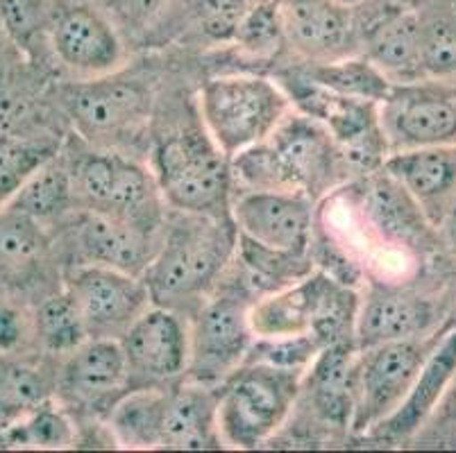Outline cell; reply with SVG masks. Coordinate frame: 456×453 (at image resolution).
I'll return each instance as SVG.
<instances>
[{
	"mask_svg": "<svg viewBox=\"0 0 456 453\" xmlns=\"http://www.w3.org/2000/svg\"><path fill=\"white\" fill-rule=\"evenodd\" d=\"M236 236L232 218L168 209L159 247L143 272L152 302L191 318L234 263Z\"/></svg>",
	"mask_w": 456,
	"mask_h": 453,
	"instance_id": "obj_1",
	"label": "cell"
},
{
	"mask_svg": "<svg viewBox=\"0 0 456 453\" xmlns=\"http://www.w3.org/2000/svg\"><path fill=\"white\" fill-rule=\"evenodd\" d=\"M53 93L69 132L94 148L134 157L139 141L152 134L155 85L141 75H127L126 69L102 77L60 82Z\"/></svg>",
	"mask_w": 456,
	"mask_h": 453,
	"instance_id": "obj_2",
	"label": "cell"
},
{
	"mask_svg": "<svg viewBox=\"0 0 456 453\" xmlns=\"http://www.w3.org/2000/svg\"><path fill=\"white\" fill-rule=\"evenodd\" d=\"M148 152V166L168 209L232 218V159L205 130L200 114L196 123H175L155 132Z\"/></svg>",
	"mask_w": 456,
	"mask_h": 453,
	"instance_id": "obj_3",
	"label": "cell"
},
{
	"mask_svg": "<svg viewBox=\"0 0 456 453\" xmlns=\"http://www.w3.org/2000/svg\"><path fill=\"white\" fill-rule=\"evenodd\" d=\"M66 148L73 161L80 209L121 215L146 230H164L168 205L151 166L114 150L94 148L70 132Z\"/></svg>",
	"mask_w": 456,
	"mask_h": 453,
	"instance_id": "obj_4",
	"label": "cell"
},
{
	"mask_svg": "<svg viewBox=\"0 0 456 453\" xmlns=\"http://www.w3.org/2000/svg\"><path fill=\"white\" fill-rule=\"evenodd\" d=\"M205 130L227 157L264 143L291 114V100L275 77L250 70L216 73L196 98Z\"/></svg>",
	"mask_w": 456,
	"mask_h": 453,
	"instance_id": "obj_5",
	"label": "cell"
},
{
	"mask_svg": "<svg viewBox=\"0 0 456 453\" xmlns=\"http://www.w3.org/2000/svg\"><path fill=\"white\" fill-rule=\"evenodd\" d=\"M306 369L246 360L218 385V431L225 449L252 451L273 442L296 409Z\"/></svg>",
	"mask_w": 456,
	"mask_h": 453,
	"instance_id": "obj_6",
	"label": "cell"
},
{
	"mask_svg": "<svg viewBox=\"0 0 456 453\" xmlns=\"http://www.w3.org/2000/svg\"><path fill=\"white\" fill-rule=\"evenodd\" d=\"M359 288L314 270L289 288L261 295L252 306L255 338L314 336L322 347L354 343Z\"/></svg>",
	"mask_w": 456,
	"mask_h": 453,
	"instance_id": "obj_7",
	"label": "cell"
},
{
	"mask_svg": "<svg viewBox=\"0 0 456 453\" xmlns=\"http://www.w3.org/2000/svg\"><path fill=\"white\" fill-rule=\"evenodd\" d=\"M256 299L232 263L221 284L189 318V369L184 379L221 385L246 363L255 343L250 313Z\"/></svg>",
	"mask_w": 456,
	"mask_h": 453,
	"instance_id": "obj_8",
	"label": "cell"
},
{
	"mask_svg": "<svg viewBox=\"0 0 456 453\" xmlns=\"http://www.w3.org/2000/svg\"><path fill=\"white\" fill-rule=\"evenodd\" d=\"M443 331L445 327L420 338L391 340L356 349L352 440L363 438L388 415L395 413L441 340Z\"/></svg>",
	"mask_w": 456,
	"mask_h": 453,
	"instance_id": "obj_9",
	"label": "cell"
},
{
	"mask_svg": "<svg viewBox=\"0 0 456 453\" xmlns=\"http://www.w3.org/2000/svg\"><path fill=\"white\" fill-rule=\"evenodd\" d=\"M354 360V343H336L322 349L302 376L296 409L284 429L293 424L305 442L352 440Z\"/></svg>",
	"mask_w": 456,
	"mask_h": 453,
	"instance_id": "obj_10",
	"label": "cell"
},
{
	"mask_svg": "<svg viewBox=\"0 0 456 453\" xmlns=\"http://www.w3.org/2000/svg\"><path fill=\"white\" fill-rule=\"evenodd\" d=\"M161 231L146 230L121 215L77 209L55 231V239L64 270L70 265H102L143 277L159 247Z\"/></svg>",
	"mask_w": 456,
	"mask_h": 453,
	"instance_id": "obj_11",
	"label": "cell"
},
{
	"mask_svg": "<svg viewBox=\"0 0 456 453\" xmlns=\"http://www.w3.org/2000/svg\"><path fill=\"white\" fill-rule=\"evenodd\" d=\"M447 327L445 299L409 281L366 277L359 288L354 322L356 349L391 340L420 338Z\"/></svg>",
	"mask_w": 456,
	"mask_h": 453,
	"instance_id": "obj_12",
	"label": "cell"
},
{
	"mask_svg": "<svg viewBox=\"0 0 456 453\" xmlns=\"http://www.w3.org/2000/svg\"><path fill=\"white\" fill-rule=\"evenodd\" d=\"M275 159L281 189L305 193L321 202L331 190L350 184L341 148L318 120L291 109L266 139Z\"/></svg>",
	"mask_w": 456,
	"mask_h": 453,
	"instance_id": "obj_13",
	"label": "cell"
},
{
	"mask_svg": "<svg viewBox=\"0 0 456 453\" xmlns=\"http://www.w3.org/2000/svg\"><path fill=\"white\" fill-rule=\"evenodd\" d=\"M51 60L70 80H89L126 69L121 28L94 0H66L53 23Z\"/></svg>",
	"mask_w": 456,
	"mask_h": 453,
	"instance_id": "obj_14",
	"label": "cell"
},
{
	"mask_svg": "<svg viewBox=\"0 0 456 453\" xmlns=\"http://www.w3.org/2000/svg\"><path fill=\"white\" fill-rule=\"evenodd\" d=\"M126 392V354L118 340L89 338L57 360L55 399L77 426L105 422L111 406Z\"/></svg>",
	"mask_w": 456,
	"mask_h": 453,
	"instance_id": "obj_15",
	"label": "cell"
},
{
	"mask_svg": "<svg viewBox=\"0 0 456 453\" xmlns=\"http://www.w3.org/2000/svg\"><path fill=\"white\" fill-rule=\"evenodd\" d=\"M346 186L354 198L363 224L381 245L404 249L422 259L443 252L436 224L431 222L418 199L387 170L379 168Z\"/></svg>",
	"mask_w": 456,
	"mask_h": 453,
	"instance_id": "obj_16",
	"label": "cell"
},
{
	"mask_svg": "<svg viewBox=\"0 0 456 453\" xmlns=\"http://www.w3.org/2000/svg\"><path fill=\"white\" fill-rule=\"evenodd\" d=\"M64 288L76 299L89 338L121 340L155 302L143 277L102 265H70Z\"/></svg>",
	"mask_w": 456,
	"mask_h": 453,
	"instance_id": "obj_17",
	"label": "cell"
},
{
	"mask_svg": "<svg viewBox=\"0 0 456 453\" xmlns=\"http://www.w3.org/2000/svg\"><path fill=\"white\" fill-rule=\"evenodd\" d=\"M130 390L171 388L189 369V318L152 304L121 340Z\"/></svg>",
	"mask_w": 456,
	"mask_h": 453,
	"instance_id": "obj_18",
	"label": "cell"
},
{
	"mask_svg": "<svg viewBox=\"0 0 456 453\" xmlns=\"http://www.w3.org/2000/svg\"><path fill=\"white\" fill-rule=\"evenodd\" d=\"M64 286V261L55 231L12 206L0 209V295L35 288L39 297Z\"/></svg>",
	"mask_w": 456,
	"mask_h": 453,
	"instance_id": "obj_19",
	"label": "cell"
},
{
	"mask_svg": "<svg viewBox=\"0 0 456 453\" xmlns=\"http://www.w3.org/2000/svg\"><path fill=\"white\" fill-rule=\"evenodd\" d=\"M379 120L391 152L456 145V89L429 80L395 85Z\"/></svg>",
	"mask_w": 456,
	"mask_h": 453,
	"instance_id": "obj_20",
	"label": "cell"
},
{
	"mask_svg": "<svg viewBox=\"0 0 456 453\" xmlns=\"http://www.w3.org/2000/svg\"><path fill=\"white\" fill-rule=\"evenodd\" d=\"M256 0H171L146 30L139 44L148 50L180 48L214 53L227 48L246 12Z\"/></svg>",
	"mask_w": 456,
	"mask_h": 453,
	"instance_id": "obj_21",
	"label": "cell"
},
{
	"mask_svg": "<svg viewBox=\"0 0 456 453\" xmlns=\"http://www.w3.org/2000/svg\"><path fill=\"white\" fill-rule=\"evenodd\" d=\"M318 202L296 190H243L232 199L236 231L273 249L309 255Z\"/></svg>",
	"mask_w": 456,
	"mask_h": 453,
	"instance_id": "obj_22",
	"label": "cell"
},
{
	"mask_svg": "<svg viewBox=\"0 0 456 453\" xmlns=\"http://www.w3.org/2000/svg\"><path fill=\"white\" fill-rule=\"evenodd\" d=\"M362 53L393 85L427 80L420 53V14L395 0H366L354 7Z\"/></svg>",
	"mask_w": 456,
	"mask_h": 453,
	"instance_id": "obj_23",
	"label": "cell"
},
{
	"mask_svg": "<svg viewBox=\"0 0 456 453\" xmlns=\"http://www.w3.org/2000/svg\"><path fill=\"white\" fill-rule=\"evenodd\" d=\"M289 53L297 61H334L362 53L354 7L334 0H280Z\"/></svg>",
	"mask_w": 456,
	"mask_h": 453,
	"instance_id": "obj_24",
	"label": "cell"
},
{
	"mask_svg": "<svg viewBox=\"0 0 456 453\" xmlns=\"http://www.w3.org/2000/svg\"><path fill=\"white\" fill-rule=\"evenodd\" d=\"M456 379V327H445L441 340L422 365L411 390L402 399L395 413L356 442H375L381 447H406L422 424L441 404L443 394Z\"/></svg>",
	"mask_w": 456,
	"mask_h": 453,
	"instance_id": "obj_25",
	"label": "cell"
},
{
	"mask_svg": "<svg viewBox=\"0 0 456 453\" xmlns=\"http://www.w3.org/2000/svg\"><path fill=\"white\" fill-rule=\"evenodd\" d=\"M157 449H171V451L225 449L218 431V385L184 379L168 388Z\"/></svg>",
	"mask_w": 456,
	"mask_h": 453,
	"instance_id": "obj_26",
	"label": "cell"
},
{
	"mask_svg": "<svg viewBox=\"0 0 456 453\" xmlns=\"http://www.w3.org/2000/svg\"><path fill=\"white\" fill-rule=\"evenodd\" d=\"M384 170L418 199L434 224L456 202V145L397 150Z\"/></svg>",
	"mask_w": 456,
	"mask_h": 453,
	"instance_id": "obj_27",
	"label": "cell"
},
{
	"mask_svg": "<svg viewBox=\"0 0 456 453\" xmlns=\"http://www.w3.org/2000/svg\"><path fill=\"white\" fill-rule=\"evenodd\" d=\"M5 206L30 215L51 231H57L70 215L76 214L77 195L76 177H73V161L66 148V141L51 159H45L35 173L23 182L14 198Z\"/></svg>",
	"mask_w": 456,
	"mask_h": 453,
	"instance_id": "obj_28",
	"label": "cell"
},
{
	"mask_svg": "<svg viewBox=\"0 0 456 453\" xmlns=\"http://www.w3.org/2000/svg\"><path fill=\"white\" fill-rule=\"evenodd\" d=\"M57 360L32 354L0 359V431L55 399Z\"/></svg>",
	"mask_w": 456,
	"mask_h": 453,
	"instance_id": "obj_29",
	"label": "cell"
},
{
	"mask_svg": "<svg viewBox=\"0 0 456 453\" xmlns=\"http://www.w3.org/2000/svg\"><path fill=\"white\" fill-rule=\"evenodd\" d=\"M234 268L241 274L248 288L261 297V295L275 293V290L289 288L305 279L306 274L316 270L311 255H296L284 249H273L256 243L248 236H236Z\"/></svg>",
	"mask_w": 456,
	"mask_h": 453,
	"instance_id": "obj_30",
	"label": "cell"
},
{
	"mask_svg": "<svg viewBox=\"0 0 456 453\" xmlns=\"http://www.w3.org/2000/svg\"><path fill=\"white\" fill-rule=\"evenodd\" d=\"M168 388L130 390L107 413L105 424L118 449H157Z\"/></svg>",
	"mask_w": 456,
	"mask_h": 453,
	"instance_id": "obj_31",
	"label": "cell"
},
{
	"mask_svg": "<svg viewBox=\"0 0 456 453\" xmlns=\"http://www.w3.org/2000/svg\"><path fill=\"white\" fill-rule=\"evenodd\" d=\"M296 66L311 82L334 93L377 105H381L395 86L363 53L334 61H296Z\"/></svg>",
	"mask_w": 456,
	"mask_h": 453,
	"instance_id": "obj_32",
	"label": "cell"
},
{
	"mask_svg": "<svg viewBox=\"0 0 456 453\" xmlns=\"http://www.w3.org/2000/svg\"><path fill=\"white\" fill-rule=\"evenodd\" d=\"M32 313H35L37 352L41 356L60 360L89 340V331L76 299L70 297L64 286L37 302Z\"/></svg>",
	"mask_w": 456,
	"mask_h": 453,
	"instance_id": "obj_33",
	"label": "cell"
},
{
	"mask_svg": "<svg viewBox=\"0 0 456 453\" xmlns=\"http://www.w3.org/2000/svg\"><path fill=\"white\" fill-rule=\"evenodd\" d=\"M225 50L239 61L280 64L281 57L289 53L280 0H256L246 12Z\"/></svg>",
	"mask_w": 456,
	"mask_h": 453,
	"instance_id": "obj_34",
	"label": "cell"
},
{
	"mask_svg": "<svg viewBox=\"0 0 456 453\" xmlns=\"http://www.w3.org/2000/svg\"><path fill=\"white\" fill-rule=\"evenodd\" d=\"M66 0H0L5 30L30 64H53V23Z\"/></svg>",
	"mask_w": 456,
	"mask_h": 453,
	"instance_id": "obj_35",
	"label": "cell"
},
{
	"mask_svg": "<svg viewBox=\"0 0 456 453\" xmlns=\"http://www.w3.org/2000/svg\"><path fill=\"white\" fill-rule=\"evenodd\" d=\"M77 447V424L69 410L51 399L20 422L0 431V449H70Z\"/></svg>",
	"mask_w": 456,
	"mask_h": 453,
	"instance_id": "obj_36",
	"label": "cell"
},
{
	"mask_svg": "<svg viewBox=\"0 0 456 453\" xmlns=\"http://www.w3.org/2000/svg\"><path fill=\"white\" fill-rule=\"evenodd\" d=\"M64 141L48 139H26L0 132V209L14 198L23 182L51 159Z\"/></svg>",
	"mask_w": 456,
	"mask_h": 453,
	"instance_id": "obj_37",
	"label": "cell"
},
{
	"mask_svg": "<svg viewBox=\"0 0 456 453\" xmlns=\"http://www.w3.org/2000/svg\"><path fill=\"white\" fill-rule=\"evenodd\" d=\"M443 7L420 14V53L427 80L456 77V14Z\"/></svg>",
	"mask_w": 456,
	"mask_h": 453,
	"instance_id": "obj_38",
	"label": "cell"
},
{
	"mask_svg": "<svg viewBox=\"0 0 456 453\" xmlns=\"http://www.w3.org/2000/svg\"><path fill=\"white\" fill-rule=\"evenodd\" d=\"M37 352L35 313L19 299L0 295V359H19Z\"/></svg>",
	"mask_w": 456,
	"mask_h": 453,
	"instance_id": "obj_39",
	"label": "cell"
},
{
	"mask_svg": "<svg viewBox=\"0 0 456 453\" xmlns=\"http://www.w3.org/2000/svg\"><path fill=\"white\" fill-rule=\"evenodd\" d=\"M406 447L411 449H450L456 451V379L443 394L441 404L429 415Z\"/></svg>",
	"mask_w": 456,
	"mask_h": 453,
	"instance_id": "obj_40",
	"label": "cell"
},
{
	"mask_svg": "<svg viewBox=\"0 0 456 453\" xmlns=\"http://www.w3.org/2000/svg\"><path fill=\"white\" fill-rule=\"evenodd\" d=\"M171 0H111V10L107 14L111 16V12H116V16L121 20H126L127 30L132 35L141 36V32L146 30L151 20L168 5Z\"/></svg>",
	"mask_w": 456,
	"mask_h": 453,
	"instance_id": "obj_41",
	"label": "cell"
},
{
	"mask_svg": "<svg viewBox=\"0 0 456 453\" xmlns=\"http://www.w3.org/2000/svg\"><path fill=\"white\" fill-rule=\"evenodd\" d=\"M436 230L438 240H441V249L456 259V202L445 211V215L438 220Z\"/></svg>",
	"mask_w": 456,
	"mask_h": 453,
	"instance_id": "obj_42",
	"label": "cell"
},
{
	"mask_svg": "<svg viewBox=\"0 0 456 453\" xmlns=\"http://www.w3.org/2000/svg\"><path fill=\"white\" fill-rule=\"evenodd\" d=\"M443 299H445L447 327H456V279L450 281L447 290L443 293Z\"/></svg>",
	"mask_w": 456,
	"mask_h": 453,
	"instance_id": "obj_43",
	"label": "cell"
},
{
	"mask_svg": "<svg viewBox=\"0 0 456 453\" xmlns=\"http://www.w3.org/2000/svg\"><path fill=\"white\" fill-rule=\"evenodd\" d=\"M400 5L409 7V10H431V7H443V5H456V0H395Z\"/></svg>",
	"mask_w": 456,
	"mask_h": 453,
	"instance_id": "obj_44",
	"label": "cell"
},
{
	"mask_svg": "<svg viewBox=\"0 0 456 453\" xmlns=\"http://www.w3.org/2000/svg\"><path fill=\"white\" fill-rule=\"evenodd\" d=\"M334 3H338V5H346V7H359L362 3H366V0H334Z\"/></svg>",
	"mask_w": 456,
	"mask_h": 453,
	"instance_id": "obj_45",
	"label": "cell"
}]
</instances>
